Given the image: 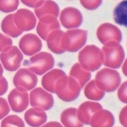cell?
<instances>
[{
	"label": "cell",
	"mask_w": 127,
	"mask_h": 127,
	"mask_svg": "<svg viewBox=\"0 0 127 127\" xmlns=\"http://www.w3.org/2000/svg\"><path fill=\"white\" fill-rule=\"evenodd\" d=\"M81 88L74 78L66 74L60 78L55 85V93L65 102H71L77 98Z\"/></svg>",
	"instance_id": "cell-1"
},
{
	"label": "cell",
	"mask_w": 127,
	"mask_h": 127,
	"mask_svg": "<svg viewBox=\"0 0 127 127\" xmlns=\"http://www.w3.org/2000/svg\"><path fill=\"white\" fill-rule=\"evenodd\" d=\"M78 60L84 69L94 71L98 70L103 63L104 54L102 51L97 46L87 45L79 52Z\"/></svg>",
	"instance_id": "cell-2"
},
{
	"label": "cell",
	"mask_w": 127,
	"mask_h": 127,
	"mask_svg": "<svg viewBox=\"0 0 127 127\" xmlns=\"http://www.w3.org/2000/svg\"><path fill=\"white\" fill-rule=\"evenodd\" d=\"M104 54L103 64L112 68L118 69L122 64L125 58V52L119 42H109L102 47Z\"/></svg>",
	"instance_id": "cell-3"
},
{
	"label": "cell",
	"mask_w": 127,
	"mask_h": 127,
	"mask_svg": "<svg viewBox=\"0 0 127 127\" xmlns=\"http://www.w3.org/2000/svg\"><path fill=\"white\" fill-rule=\"evenodd\" d=\"M95 81L100 89L107 92H111L116 91L119 87L121 78L117 71L103 68L97 72Z\"/></svg>",
	"instance_id": "cell-4"
},
{
	"label": "cell",
	"mask_w": 127,
	"mask_h": 127,
	"mask_svg": "<svg viewBox=\"0 0 127 127\" xmlns=\"http://www.w3.org/2000/svg\"><path fill=\"white\" fill-rule=\"evenodd\" d=\"M87 32L80 29L70 30L64 32L62 39V46L65 51L70 52L78 51L85 44Z\"/></svg>",
	"instance_id": "cell-5"
},
{
	"label": "cell",
	"mask_w": 127,
	"mask_h": 127,
	"mask_svg": "<svg viewBox=\"0 0 127 127\" xmlns=\"http://www.w3.org/2000/svg\"><path fill=\"white\" fill-rule=\"evenodd\" d=\"M26 61L24 63H25L29 69L39 75L52 69L55 64V60L53 55L45 52L36 54L32 57L29 61Z\"/></svg>",
	"instance_id": "cell-6"
},
{
	"label": "cell",
	"mask_w": 127,
	"mask_h": 127,
	"mask_svg": "<svg viewBox=\"0 0 127 127\" xmlns=\"http://www.w3.org/2000/svg\"><path fill=\"white\" fill-rule=\"evenodd\" d=\"M23 55L16 46H11L2 52L1 60L7 70L13 71L19 68L23 60Z\"/></svg>",
	"instance_id": "cell-7"
},
{
	"label": "cell",
	"mask_w": 127,
	"mask_h": 127,
	"mask_svg": "<svg viewBox=\"0 0 127 127\" xmlns=\"http://www.w3.org/2000/svg\"><path fill=\"white\" fill-rule=\"evenodd\" d=\"M38 78L33 72L27 68H21L17 71L13 78L14 86L18 89L30 91L36 87Z\"/></svg>",
	"instance_id": "cell-8"
},
{
	"label": "cell",
	"mask_w": 127,
	"mask_h": 127,
	"mask_svg": "<svg viewBox=\"0 0 127 127\" xmlns=\"http://www.w3.org/2000/svg\"><path fill=\"white\" fill-rule=\"evenodd\" d=\"M30 104L33 107L48 110L53 106L54 99L52 94L47 93L41 88H37L30 93Z\"/></svg>",
	"instance_id": "cell-9"
},
{
	"label": "cell",
	"mask_w": 127,
	"mask_h": 127,
	"mask_svg": "<svg viewBox=\"0 0 127 127\" xmlns=\"http://www.w3.org/2000/svg\"><path fill=\"white\" fill-rule=\"evenodd\" d=\"M97 36L99 41L104 45L111 41L120 43L122 39L120 29L109 23H105L100 25L97 31Z\"/></svg>",
	"instance_id": "cell-10"
},
{
	"label": "cell",
	"mask_w": 127,
	"mask_h": 127,
	"mask_svg": "<svg viewBox=\"0 0 127 127\" xmlns=\"http://www.w3.org/2000/svg\"><path fill=\"white\" fill-rule=\"evenodd\" d=\"M60 20L63 26L67 29L79 27L83 22L81 13L74 7H67L61 13Z\"/></svg>",
	"instance_id": "cell-11"
},
{
	"label": "cell",
	"mask_w": 127,
	"mask_h": 127,
	"mask_svg": "<svg viewBox=\"0 0 127 127\" xmlns=\"http://www.w3.org/2000/svg\"><path fill=\"white\" fill-rule=\"evenodd\" d=\"M14 20L20 31H29L36 26V18L33 13L27 9H20L14 14Z\"/></svg>",
	"instance_id": "cell-12"
},
{
	"label": "cell",
	"mask_w": 127,
	"mask_h": 127,
	"mask_svg": "<svg viewBox=\"0 0 127 127\" xmlns=\"http://www.w3.org/2000/svg\"><path fill=\"white\" fill-rule=\"evenodd\" d=\"M19 46L22 52L27 56H32L39 52L42 47L41 40L37 35L28 33L20 39Z\"/></svg>",
	"instance_id": "cell-13"
},
{
	"label": "cell",
	"mask_w": 127,
	"mask_h": 127,
	"mask_svg": "<svg viewBox=\"0 0 127 127\" xmlns=\"http://www.w3.org/2000/svg\"><path fill=\"white\" fill-rule=\"evenodd\" d=\"M8 99L11 109L16 112L23 111L28 107L29 95L27 91L14 89L10 92Z\"/></svg>",
	"instance_id": "cell-14"
},
{
	"label": "cell",
	"mask_w": 127,
	"mask_h": 127,
	"mask_svg": "<svg viewBox=\"0 0 127 127\" xmlns=\"http://www.w3.org/2000/svg\"><path fill=\"white\" fill-rule=\"evenodd\" d=\"M57 18L53 15H46L39 19L37 27V32L43 40L46 41L50 32L60 29V25Z\"/></svg>",
	"instance_id": "cell-15"
},
{
	"label": "cell",
	"mask_w": 127,
	"mask_h": 127,
	"mask_svg": "<svg viewBox=\"0 0 127 127\" xmlns=\"http://www.w3.org/2000/svg\"><path fill=\"white\" fill-rule=\"evenodd\" d=\"M101 109L102 107L99 103L86 101L81 104L77 110L78 118L82 123L90 125L93 115Z\"/></svg>",
	"instance_id": "cell-16"
},
{
	"label": "cell",
	"mask_w": 127,
	"mask_h": 127,
	"mask_svg": "<svg viewBox=\"0 0 127 127\" xmlns=\"http://www.w3.org/2000/svg\"><path fill=\"white\" fill-rule=\"evenodd\" d=\"M41 108L34 107L30 108L24 114V120L32 127H40L47 121L46 113Z\"/></svg>",
	"instance_id": "cell-17"
},
{
	"label": "cell",
	"mask_w": 127,
	"mask_h": 127,
	"mask_svg": "<svg viewBox=\"0 0 127 127\" xmlns=\"http://www.w3.org/2000/svg\"><path fill=\"white\" fill-rule=\"evenodd\" d=\"M64 32L60 29L56 30L50 32L47 38V44L48 48L53 53L61 54L66 51L62 46V39Z\"/></svg>",
	"instance_id": "cell-18"
},
{
	"label": "cell",
	"mask_w": 127,
	"mask_h": 127,
	"mask_svg": "<svg viewBox=\"0 0 127 127\" xmlns=\"http://www.w3.org/2000/svg\"><path fill=\"white\" fill-rule=\"evenodd\" d=\"M114 124V119L112 114L109 111L101 109L97 111L91 121L92 127H112Z\"/></svg>",
	"instance_id": "cell-19"
},
{
	"label": "cell",
	"mask_w": 127,
	"mask_h": 127,
	"mask_svg": "<svg viewBox=\"0 0 127 127\" xmlns=\"http://www.w3.org/2000/svg\"><path fill=\"white\" fill-rule=\"evenodd\" d=\"M65 73L60 69H54L50 71L43 76L42 80V85L46 90L53 93H55V85L58 79Z\"/></svg>",
	"instance_id": "cell-20"
},
{
	"label": "cell",
	"mask_w": 127,
	"mask_h": 127,
	"mask_svg": "<svg viewBox=\"0 0 127 127\" xmlns=\"http://www.w3.org/2000/svg\"><path fill=\"white\" fill-rule=\"evenodd\" d=\"M59 12L60 9L58 4L52 0H44L40 6L35 8V13L39 19L46 15L58 17Z\"/></svg>",
	"instance_id": "cell-21"
},
{
	"label": "cell",
	"mask_w": 127,
	"mask_h": 127,
	"mask_svg": "<svg viewBox=\"0 0 127 127\" xmlns=\"http://www.w3.org/2000/svg\"><path fill=\"white\" fill-rule=\"evenodd\" d=\"M61 121L66 127H83L77 116V109L75 108H69L65 109L61 114Z\"/></svg>",
	"instance_id": "cell-22"
},
{
	"label": "cell",
	"mask_w": 127,
	"mask_h": 127,
	"mask_svg": "<svg viewBox=\"0 0 127 127\" xmlns=\"http://www.w3.org/2000/svg\"><path fill=\"white\" fill-rule=\"evenodd\" d=\"M70 75L78 82L81 89H82L86 83L90 80L91 73L84 69L80 63H77L71 68Z\"/></svg>",
	"instance_id": "cell-23"
},
{
	"label": "cell",
	"mask_w": 127,
	"mask_h": 127,
	"mask_svg": "<svg viewBox=\"0 0 127 127\" xmlns=\"http://www.w3.org/2000/svg\"><path fill=\"white\" fill-rule=\"evenodd\" d=\"M1 27L4 33L12 37H18L23 32L16 26L14 20L13 14L7 15L3 19L1 24Z\"/></svg>",
	"instance_id": "cell-24"
},
{
	"label": "cell",
	"mask_w": 127,
	"mask_h": 127,
	"mask_svg": "<svg viewBox=\"0 0 127 127\" xmlns=\"http://www.w3.org/2000/svg\"><path fill=\"white\" fill-rule=\"evenodd\" d=\"M113 18L116 23L127 27V0H123L114 8Z\"/></svg>",
	"instance_id": "cell-25"
},
{
	"label": "cell",
	"mask_w": 127,
	"mask_h": 127,
	"mask_svg": "<svg viewBox=\"0 0 127 127\" xmlns=\"http://www.w3.org/2000/svg\"><path fill=\"white\" fill-rule=\"evenodd\" d=\"M84 92L88 99L95 101L102 99L105 95V92L97 86L95 80H92L88 83L84 89Z\"/></svg>",
	"instance_id": "cell-26"
},
{
	"label": "cell",
	"mask_w": 127,
	"mask_h": 127,
	"mask_svg": "<svg viewBox=\"0 0 127 127\" xmlns=\"http://www.w3.org/2000/svg\"><path fill=\"white\" fill-rule=\"evenodd\" d=\"M19 4V0H0V10L4 13L12 12L17 9Z\"/></svg>",
	"instance_id": "cell-27"
},
{
	"label": "cell",
	"mask_w": 127,
	"mask_h": 127,
	"mask_svg": "<svg viewBox=\"0 0 127 127\" xmlns=\"http://www.w3.org/2000/svg\"><path fill=\"white\" fill-rule=\"evenodd\" d=\"M24 127V123L22 119L15 115L9 116L2 122L1 127Z\"/></svg>",
	"instance_id": "cell-28"
},
{
	"label": "cell",
	"mask_w": 127,
	"mask_h": 127,
	"mask_svg": "<svg viewBox=\"0 0 127 127\" xmlns=\"http://www.w3.org/2000/svg\"><path fill=\"white\" fill-rule=\"evenodd\" d=\"M81 5L86 9L94 10L97 9L102 3L103 0H79Z\"/></svg>",
	"instance_id": "cell-29"
},
{
	"label": "cell",
	"mask_w": 127,
	"mask_h": 127,
	"mask_svg": "<svg viewBox=\"0 0 127 127\" xmlns=\"http://www.w3.org/2000/svg\"><path fill=\"white\" fill-rule=\"evenodd\" d=\"M118 95L122 102L127 103V81L125 82L121 86L118 92Z\"/></svg>",
	"instance_id": "cell-30"
},
{
	"label": "cell",
	"mask_w": 127,
	"mask_h": 127,
	"mask_svg": "<svg viewBox=\"0 0 127 127\" xmlns=\"http://www.w3.org/2000/svg\"><path fill=\"white\" fill-rule=\"evenodd\" d=\"M0 36H1V51L2 52L12 46V41L9 37L2 33L0 34Z\"/></svg>",
	"instance_id": "cell-31"
},
{
	"label": "cell",
	"mask_w": 127,
	"mask_h": 127,
	"mask_svg": "<svg viewBox=\"0 0 127 127\" xmlns=\"http://www.w3.org/2000/svg\"><path fill=\"white\" fill-rule=\"evenodd\" d=\"M1 119H3L4 117L7 116L10 112V108L7 104V101L3 98H1Z\"/></svg>",
	"instance_id": "cell-32"
},
{
	"label": "cell",
	"mask_w": 127,
	"mask_h": 127,
	"mask_svg": "<svg viewBox=\"0 0 127 127\" xmlns=\"http://www.w3.org/2000/svg\"><path fill=\"white\" fill-rule=\"evenodd\" d=\"M21 2L26 6L31 8H37L40 6L44 0H21Z\"/></svg>",
	"instance_id": "cell-33"
},
{
	"label": "cell",
	"mask_w": 127,
	"mask_h": 127,
	"mask_svg": "<svg viewBox=\"0 0 127 127\" xmlns=\"http://www.w3.org/2000/svg\"><path fill=\"white\" fill-rule=\"evenodd\" d=\"M119 119L121 124L124 127H127V106L124 107L121 110Z\"/></svg>",
	"instance_id": "cell-34"
},
{
	"label": "cell",
	"mask_w": 127,
	"mask_h": 127,
	"mask_svg": "<svg viewBox=\"0 0 127 127\" xmlns=\"http://www.w3.org/2000/svg\"><path fill=\"white\" fill-rule=\"evenodd\" d=\"M7 82L6 79L3 77H1V95H3L7 90L8 87Z\"/></svg>",
	"instance_id": "cell-35"
},
{
	"label": "cell",
	"mask_w": 127,
	"mask_h": 127,
	"mask_svg": "<svg viewBox=\"0 0 127 127\" xmlns=\"http://www.w3.org/2000/svg\"><path fill=\"white\" fill-rule=\"evenodd\" d=\"M43 127H62V125L57 122H51L47 124Z\"/></svg>",
	"instance_id": "cell-36"
},
{
	"label": "cell",
	"mask_w": 127,
	"mask_h": 127,
	"mask_svg": "<svg viewBox=\"0 0 127 127\" xmlns=\"http://www.w3.org/2000/svg\"><path fill=\"white\" fill-rule=\"evenodd\" d=\"M122 70L124 74L127 77V59L126 60L123 65Z\"/></svg>",
	"instance_id": "cell-37"
}]
</instances>
